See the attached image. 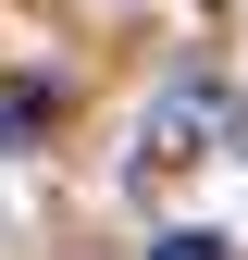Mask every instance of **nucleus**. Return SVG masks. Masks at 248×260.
I'll use <instances>...</instances> for the list:
<instances>
[{"instance_id":"f257e3e1","label":"nucleus","mask_w":248,"mask_h":260,"mask_svg":"<svg viewBox=\"0 0 248 260\" xmlns=\"http://www.w3.org/2000/svg\"><path fill=\"white\" fill-rule=\"evenodd\" d=\"M224 124H236V100H224V87H211V75H186V87H162V112H149V149H211V137H224Z\"/></svg>"},{"instance_id":"f03ea898","label":"nucleus","mask_w":248,"mask_h":260,"mask_svg":"<svg viewBox=\"0 0 248 260\" xmlns=\"http://www.w3.org/2000/svg\"><path fill=\"white\" fill-rule=\"evenodd\" d=\"M149 260H224V236L211 223H174V236H149Z\"/></svg>"},{"instance_id":"7ed1b4c3","label":"nucleus","mask_w":248,"mask_h":260,"mask_svg":"<svg viewBox=\"0 0 248 260\" xmlns=\"http://www.w3.org/2000/svg\"><path fill=\"white\" fill-rule=\"evenodd\" d=\"M25 124H38V100H0V149H25Z\"/></svg>"}]
</instances>
